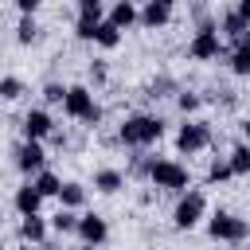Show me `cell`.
<instances>
[{
    "label": "cell",
    "instance_id": "cell-27",
    "mask_svg": "<svg viewBox=\"0 0 250 250\" xmlns=\"http://www.w3.org/2000/svg\"><path fill=\"white\" fill-rule=\"evenodd\" d=\"M62 98H66V90H62V86H59V82H51V86H47V90H43V102H51V105H59V102H62Z\"/></svg>",
    "mask_w": 250,
    "mask_h": 250
},
{
    "label": "cell",
    "instance_id": "cell-12",
    "mask_svg": "<svg viewBox=\"0 0 250 250\" xmlns=\"http://www.w3.org/2000/svg\"><path fill=\"white\" fill-rule=\"evenodd\" d=\"M230 70L234 74H250V31L234 39V47H230Z\"/></svg>",
    "mask_w": 250,
    "mask_h": 250
},
{
    "label": "cell",
    "instance_id": "cell-31",
    "mask_svg": "<svg viewBox=\"0 0 250 250\" xmlns=\"http://www.w3.org/2000/svg\"><path fill=\"white\" fill-rule=\"evenodd\" d=\"M164 4H168V8H172V4H176V0H164Z\"/></svg>",
    "mask_w": 250,
    "mask_h": 250
},
{
    "label": "cell",
    "instance_id": "cell-1",
    "mask_svg": "<svg viewBox=\"0 0 250 250\" xmlns=\"http://www.w3.org/2000/svg\"><path fill=\"white\" fill-rule=\"evenodd\" d=\"M160 133H164V121H160V117H152V113H133V117H125V125H121L117 137H121L125 145L141 148V145L160 141Z\"/></svg>",
    "mask_w": 250,
    "mask_h": 250
},
{
    "label": "cell",
    "instance_id": "cell-7",
    "mask_svg": "<svg viewBox=\"0 0 250 250\" xmlns=\"http://www.w3.org/2000/svg\"><path fill=\"white\" fill-rule=\"evenodd\" d=\"M207 141H211V129L203 121H188L176 133V148L180 152H199V148H207Z\"/></svg>",
    "mask_w": 250,
    "mask_h": 250
},
{
    "label": "cell",
    "instance_id": "cell-22",
    "mask_svg": "<svg viewBox=\"0 0 250 250\" xmlns=\"http://www.w3.org/2000/svg\"><path fill=\"white\" fill-rule=\"evenodd\" d=\"M78 20L82 23H102V0H78Z\"/></svg>",
    "mask_w": 250,
    "mask_h": 250
},
{
    "label": "cell",
    "instance_id": "cell-9",
    "mask_svg": "<svg viewBox=\"0 0 250 250\" xmlns=\"http://www.w3.org/2000/svg\"><path fill=\"white\" fill-rule=\"evenodd\" d=\"M43 160H47V152H43V145L39 141H27V145H20V152H16V168L20 172H43Z\"/></svg>",
    "mask_w": 250,
    "mask_h": 250
},
{
    "label": "cell",
    "instance_id": "cell-25",
    "mask_svg": "<svg viewBox=\"0 0 250 250\" xmlns=\"http://www.w3.org/2000/svg\"><path fill=\"white\" fill-rule=\"evenodd\" d=\"M20 94H23V82L20 78H0V98L4 102H16Z\"/></svg>",
    "mask_w": 250,
    "mask_h": 250
},
{
    "label": "cell",
    "instance_id": "cell-19",
    "mask_svg": "<svg viewBox=\"0 0 250 250\" xmlns=\"http://www.w3.org/2000/svg\"><path fill=\"white\" fill-rule=\"evenodd\" d=\"M219 31H223L227 39H238V35H246V31H250V23H246L238 12H227V16H223V23H219Z\"/></svg>",
    "mask_w": 250,
    "mask_h": 250
},
{
    "label": "cell",
    "instance_id": "cell-29",
    "mask_svg": "<svg viewBox=\"0 0 250 250\" xmlns=\"http://www.w3.org/2000/svg\"><path fill=\"white\" fill-rule=\"evenodd\" d=\"M39 4H43V0H16V8H20V12H23V16H31V12H35V8H39Z\"/></svg>",
    "mask_w": 250,
    "mask_h": 250
},
{
    "label": "cell",
    "instance_id": "cell-15",
    "mask_svg": "<svg viewBox=\"0 0 250 250\" xmlns=\"http://www.w3.org/2000/svg\"><path fill=\"white\" fill-rule=\"evenodd\" d=\"M109 23H113L117 31H125L129 23H137V4H129V0H117V4H113V12H109Z\"/></svg>",
    "mask_w": 250,
    "mask_h": 250
},
{
    "label": "cell",
    "instance_id": "cell-32",
    "mask_svg": "<svg viewBox=\"0 0 250 250\" xmlns=\"http://www.w3.org/2000/svg\"><path fill=\"white\" fill-rule=\"evenodd\" d=\"M78 250H94V246H78Z\"/></svg>",
    "mask_w": 250,
    "mask_h": 250
},
{
    "label": "cell",
    "instance_id": "cell-17",
    "mask_svg": "<svg viewBox=\"0 0 250 250\" xmlns=\"http://www.w3.org/2000/svg\"><path fill=\"white\" fill-rule=\"evenodd\" d=\"M94 43H98V47H105V51H113V47L121 43V31H117L109 20H102V23L94 27Z\"/></svg>",
    "mask_w": 250,
    "mask_h": 250
},
{
    "label": "cell",
    "instance_id": "cell-35",
    "mask_svg": "<svg viewBox=\"0 0 250 250\" xmlns=\"http://www.w3.org/2000/svg\"><path fill=\"white\" fill-rule=\"evenodd\" d=\"M246 227H250V223H246Z\"/></svg>",
    "mask_w": 250,
    "mask_h": 250
},
{
    "label": "cell",
    "instance_id": "cell-37",
    "mask_svg": "<svg viewBox=\"0 0 250 250\" xmlns=\"http://www.w3.org/2000/svg\"><path fill=\"white\" fill-rule=\"evenodd\" d=\"M0 250H4V246H0Z\"/></svg>",
    "mask_w": 250,
    "mask_h": 250
},
{
    "label": "cell",
    "instance_id": "cell-14",
    "mask_svg": "<svg viewBox=\"0 0 250 250\" xmlns=\"http://www.w3.org/2000/svg\"><path fill=\"white\" fill-rule=\"evenodd\" d=\"M20 238L31 242V246H39V242L47 238V223H43L39 215H23V223H20Z\"/></svg>",
    "mask_w": 250,
    "mask_h": 250
},
{
    "label": "cell",
    "instance_id": "cell-21",
    "mask_svg": "<svg viewBox=\"0 0 250 250\" xmlns=\"http://www.w3.org/2000/svg\"><path fill=\"white\" fill-rule=\"evenodd\" d=\"M227 164H230V172H234V176H246V172H250V148H246V145H234Z\"/></svg>",
    "mask_w": 250,
    "mask_h": 250
},
{
    "label": "cell",
    "instance_id": "cell-3",
    "mask_svg": "<svg viewBox=\"0 0 250 250\" xmlns=\"http://www.w3.org/2000/svg\"><path fill=\"white\" fill-rule=\"evenodd\" d=\"M148 180H152L156 188L184 191V188H188V168L176 164V160H152V164H148Z\"/></svg>",
    "mask_w": 250,
    "mask_h": 250
},
{
    "label": "cell",
    "instance_id": "cell-34",
    "mask_svg": "<svg viewBox=\"0 0 250 250\" xmlns=\"http://www.w3.org/2000/svg\"><path fill=\"white\" fill-rule=\"evenodd\" d=\"M23 250H31V246H23Z\"/></svg>",
    "mask_w": 250,
    "mask_h": 250
},
{
    "label": "cell",
    "instance_id": "cell-26",
    "mask_svg": "<svg viewBox=\"0 0 250 250\" xmlns=\"http://www.w3.org/2000/svg\"><path fill=\"white\" fill-rule=\"evenodd\" d=\"M230 176H234V172H230V164H227V160H215V164H211V172H207V180H211V184L230 180Z\"/></svg>",
    "mask_w": 250,
    "mask_h": 250
},
{
    "label": "cell",
    "instance_id": "cell-11",
    "mask_svg": "<svg viewBox=\"0 0 250 250\" xmlns=\"http://www.w3.org/2000/svg\"><path fill=\"white\" fill-rule=\"evenodd\" d=\"M168 16H172V8H168L164 0H148V4L137 12V20H141L145 27H160V23H168Z\"/></svg>",
    "mask_w": 250,
    "mask_h": 250
},
{
    "label": "cell",
    "instance_id": "cell-36",
    "mask_svg": "<svg viewBox=\"0 0 250 250\" xmlns=\"http://www.w3.org/2000/svg\"><path fill=\"white\" fill-rule=\"evenodd\" d=\"M129 4H133V0H129Z\"/></svg>",
    "mask_w": 250,
    "mask_h": 250
},
{
    "label": "cell",
    "instance_id": "cell-16",
    "mask_svg": "<svg viewBox=\"0 0 250 250\" xmlns=\"http://www.w3.org/2000/svg\"><path fill=\"white\" fill-rule=\"evenodd\" d=\"M31 188H35V191H39L43 199H51V195H59V188H62V180H59L55 172H47V168H43V172H35V180H31Z\"/></svg>",
    "mask_w": 250,
    "mask_h": 250
},
{
    "label": "cell",
    "instance_id": "cell-28",
    "mask_svg": "<svg viewBox=\"0 0 250 250\" xmlns=\"http://www.w3.org/2000/svg\"><path fill=\"white\" fill-rule=\"evenodd\" d=\"M180 109H184V113L199 109V98H195V94H180Z\"/></svg>",
    "mask_w": 250,
    "mask_h": 250
},
{
    "label": "cell",
    "instance_id": "cell-10",
    "mask_svg": "<svg viewBox=\"0 0 250 250\" xmlns=\"http://www.w3.org/2000/svg\"><path fill=\"white\" fill-rule=\"evenodd\" d=\"M23 133H27V141H43V137H51V133H55L51 113H47V109H31V113L23 117Z\"/></svg>",
    "mask_w": 250,
    "mask_h": 250
},
{
    "label": "cell",
    "instance_id": "cell-2",
    "mask_svg": "<svg viewBox=\"0 0 250 250\" xmlns=\"http://www.w3.org/2000/svg\"><path fill=\"white\" fill-rule=\"evenodd\" d=\"M207 234H211V238H223V242H242V238L250 234V227H246V219H238V215H230V211H215V215L207 219Z\"/></svg>",
    "mask_w": 250,
    "mask_h": 250
},
{
    "label": "cell",
    "instance_id": "cell-8",
    "mask_svg": "<svg viewBox=\"0 0 250 250\" xmlns=\"http://www.w3.org/2000/svg\"><path fill=\"white\" fill-rule=\"evenodd\" d=\"M105 234H109V227H105L102 215H78V238H82V246H98V242H105Z\"/></svg>",
    "mask_w": 250,
    "mask_h": 250
},
{
    "label": "cell",
    "instance_id": "cell-6",
    "mask_svg": "<svg viewBox=\"0 0 250 250\" xmlns=\"http://www.w3.org/2000/svg\"><path fill=\"white\" fill-rule=\"evenodd\" d=\"M188 55H191V59H219V55H223V35H219V27L203 23V27L195 31V39L188 43Z\"/></svg>",
    "mask_w": 250,
    "mask_h": 250
},
{
    "label": "cell",
    "instance_id": "cell-13",
    "mask_svg": "<svg viewBox=\"0 0 250 250\" xmlns=\"http://www.w3.org/2000/svg\"><path fill=\"white\" fill-rule=\"evenodd\" d=\"M39 207H43V195H39L31 184H23V188L16 191V211H20V215H39Z\"/></svg>",
    "mask_w": 250,
    "mask_h": 250
},
{
    "label": "cell",
    "instance_id": "cell-5",
    "mask_svg": "<svg viewBox=\"0 0 250 250\" xmlns=\"http://www.w3.org/2000/svg\"><path fill=\"white\" fill-rule=\"evenodd\" d=\"M203 211H207L203 191H184V195H180V203H176V211H172V223H176L180 230H191V227L203 219Z\"/></svg>",
    "mask_w": 250,
    "mask_h": 250
},
{
    "label": "cell",
    "instance_id": "cell-4",
    "mask_svg": "<svg viewBox=\"0 0 250 250\" xmlns=\"http://www.w3.org/2000/svg\"><path fill=\"white\" fill-rule=\"evenodd\" d=\"M62 109L74 117V121H98V102L86 86H66V98H62Z\"/></svg>",
    "mask_w": 250,
    "mask_h": 250
},
{
    "label": "cell",
    "instance_id": "cell-23",
    "mask_svg": "<svg viewBox=\"0 0 250 250\" xmlns=\"http://www.w3.org/2000/svg\"><path fill=\"white\" fill-rule=\"evenodd\" d=\"M51 227H55V230H59V234H70V230H78V215H74V211H66V207H62V211H59V215H55V219H51Z\"/></svg>",
    "mask_w": 250,
    "mask_h": 250
},
{
    "label": "cell",
    "instance_id": "cell-18",
    "mask_svg": "<svg viewBox=\"0 0 250 250\" xmlns=\"http://www.w3.org/2000/svg\"><path fill=\"white\" fill-rule=\"evenodd\" d=\"M121 184H125V176H121L117 168H102V172L94 176V188H98V191H105V195H113Z\"/></svg>",
    "mask_w": 250,
    "mask_h": 250
},
{
    "label": "cell",
    "instance_id": "cell-20",
    "mask_svg": "<svg viewBox=\"0 0 250 250\" xmlns=\"http://www.w3.org/2000/svg\"><path fill=\"white\" fill-rule=\"evenodd\" d=\"M59 199H62L66 211H74V207L86 203V188H82V184H62V188H59Z\"/></svg>",
    "mask_w": 250,
    "mask_h": 250
},
{
    "label": "cell",
    "instance_id": "cell-33",
    "mask_svg": "<svg viewBox=\"0 0 250 250\" xmlns=\"http://www.w3.org/2000/svg\"><path fill=\"white\" fill-rule=\"evenodd\" d=\"M246 137H250V121H246Z\"/></svg>",
    "mask_w": 250,
    "mask_h": 250
},
{
    "label": "cell",
    "instance_id": "cell-24",
    "mask_svg": "<svg viewBox=\"0 0 250 250\" xmlns=\"http://www.w3.org/2000/svg\"><path fill=\"white\" fill-rule=\"evenodd\" d=\"M35 35H39L35 20H31V16H23V20H20V27H16V39H20L23 47H27V43H35Z\"/></svg>",
    "mask_w": 250,
    "mask_h": 250
},
{
    "label": "cell",
    "instance_id": "cell-30",
    "mask_svg": "<svg viewBox=\"0 0 250 250\" xmlns=\"http://www.w3.org/2000/svg\"><path fill=\"white\" fill-rule=\"evenodd\" d=\"M234 12H238L246 23H250V0H238V8H234Z\"/></svg>",
    "mask_w": 250,
    "mask_h": 250
}]
</instances>
